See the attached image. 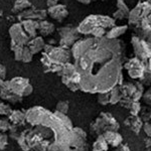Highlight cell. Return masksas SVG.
<instances>
[{
    "label": "cell",
    "mask_w": 151,
    "mask_h": 151,
    "mask_svg": "<svg viewBox=\"0 0 151 151\" xmlns=\"http://www.w3.org/2000/svg\"><path fill=\"white\" fill-rule=\"evenodd\" d=\"M124 45L120 40L85 37L76 41L72 52L80 74V89L88 93H107L122 85Z\"/></svg>",
    "instance_id": "6da1fadb"
},
{
    "label": "cell",
    "mask_w": 151,
    "mask_h": 151,
    "mask_svg": "<svg viewBox=\"0 0 151 151\" xmlns=\"http://www.w3.org/2000/svg\"><path fill=\"white\" fill-rule=\"evenodd\" d=\"M116 20L113 17L106 15H90L88 16L79 24L77 27V30L79 33L84 35H90L91 32L97 27H103L107 30H109L113 26H115Z\"/></svg>",
    "instance_id": "7a4b0ae2"
},
{
    "label": "cell",
    "mask_w": 151,
    "mask_h": 151,
    "mask_svg": "<svg viewBox=\"0 0 151 151\" xmlns=\"http://www.w3.org/2000/svg\"><path fill=\"white\" fill-rule=\"evenodd\" d=\"M151 13V2H138L137 5L131 9L128 15V24L135 26L141 19L146 18Z\"/></svg>",
    "instance_id": "3957f363"
},
{
    "label": "cell",
    "mask_w": 151,
    "mask_h": 151,
    "mask_svg": "<svg viewBox=\"0 0 151 151\" xmlns=\"http://www.w3.org/2000/svg\"><path fill=\"white\" fill-rule=\"evenodd\" d=\"M131 45L133 47L136 58H138L143 62L147 60L148 58H151V45L148 42H146V40H141L138 36L133 35L131 37Z\"/></svg>",
    "instance_id": "277c9868"
},
{
    "label": "cell",
    "mask_w": 151,
    "mask_h": 151,
    "mask_svg": "<svg viewBox=\"0 0 151 151\" xmlns=\"http://www.w3.org/2000/svg\"><path fill=\"white\" fill-rule=\"evenodd\" d=\"M124 68L127 70L128 75L130 76L132 79H135V80H139L140 78H142V76L144 75V73L146 72L145 62L139 60V58L136 57L128 60L127 62L124 64Z\"/></svg>",
    "instance_id": "5b68a950"
},
{
    "label": "cell",
    "mask_w": 151,
    "mask_h": 151,
    "mask_svg": "<svg viewBox=\"0 0 151 151\" xmlns=\"http://www.w3.org/2000/svg\"><path fill=\"white\" fill-rule=\"evenodd\" d=\"M60 45L63 47H73L75 45L76 41L80 40L79 35L77 28L70 27V26H67V27L60 28Z\"/></svg>",
    "instance_id": "8992f818"
},
{
    "label": "cell",
    "mask_w": 151,
    "mask_h": 151,
    "mask_svg": "<svg viewBox=\"0 0 151 151\" xmlns=\"http://www.w3.org/2000/svg\"><path fill=\"white\" fill-rule=\"evenodd\" d=\"M9 33L12 37V42H16L18 47L25 45L29 40L28 35L25 33L24 29L22 28V25H20V24H14L9 30Z\"/></svg>",
    "instance_id": "52a82bcc"
},
{
    "label": "cell",
    "mask_w": 151,
    "mask_h": 151,
    "mask_svg": "<svg viewBox=\"0 0 151 151\" xmlns=\"http://www.w3.org/2000/svg\"><path fill=\"white\" fill-rule=\"evenodd\" d=\"M133 28H134V31H135V35L144 40L151 32V24L149 23V21L147 20V17L141 19Z\"/></svg>",
    "instance_id": "ba28073f"
},
{
    "label": "cell",
    "mask_w": 151,
    "mask_h": 151,
    "mask_svg": "<svg viewBox=\"0 0 151 151\" xmlns=\"http://www.w3.org/2000/svg\"><path fill=\"white\" fill-rule=\"evenodd\" d=\"M48 14L52 16V18L57 19L58 21H62L68 16V10L65 6L62 5V4H57L55 6L50 7L48 9Z\"/></svg>",
    "instance_id": "9c48e42d"
},
{
    "label": "cell",
    "mask_w": 151,
    "mask_h": 151,
    "mask_svg": "<svg viewBox=\"0 0 151 151\" xmlns=\"http://www.w3.org/2000/svg\"><path fill=\"white\" fill-rule=\"evenodd\" d=\"M143 123L144 122H143L142 119H141L139 116L131 115L129 118H127L125 120V125H127L128 127H130L131 130L136 134H139L141 129H142Z\"/></svg>",
    "instance_id": "30bf717a"
},
{
    "label": "cell",
    "mask_w": 151,
    "mask_h": 151,
    "mask_svg": "<svg viewBox=\"0 0 151 151\" xmlns=\"http://www.w3.org/2000/svg\"><path fill=\"white\" fill-rule=\"evenodd\" d=\"M127 30H128V25H119V26L115 25L107 31L105 36L107 38H110V40H118V37L123 35Z\"/></svg>",
    "instance_id": "8fae6325"
},
{
    "label": "cell",
    "mask_w": 151,
    "mask_h": 151,
    "mask_svg": "<svg viewBox=\"0 0 151 151\" xmlns=\"http://www.w3.org/2000/svg\"><path fill=\"white\" fill-rule=\"evenodd\" d=\"M104 138L106 142L112 146H119L122 142V136L116 131H107L104 134Z\"/></svg>",
    "instance_id": "7c38bea8"
},
{
    "label": "cell",
    "mask_w": 151,
    "mask_h": 151,
    "mask_svg": "<svg viewBox=\"0 0 151 151\" xmlns=\"http://www.w3.org/2000/svg\"><path fill=\"white\" fill-rule=\"evenodd\" d=\"M38 25H40V23L32 20H25L22 22V28L24 29V31L31 36L35 35V29L38 28Z\"/></svg>",
    "instance_id": "4fadbf2b"
},
{
    "label": "cell",
    "mask_w": 151,
    "mask_h": 151,
    "mask_svg": "<svg viewBox=\"0 0 151 151\" xmlns=\"http://www.w3.org/2000/svg\"><path fill=\"white\" fill-rule=\"evenodd\" d=\"M121 99H122V93L120 91V87L116 86L110 91V103L116 104L120 102Z\"/></svg>",
    "instance_id": "5bb4252c"
},
{
    "label": "cell",
    "mask_w": 151,
    "mask_h": 151,
    "mask_svg": "<svg viewBox=\"0 0 151 151\" xmlns=\"http://www.w3.org/2000/svg\"><path fill=\"white\" fill-rule=\"evenodd\" d=\"M38 29H40L41 35H50V33L53 32L55 26H53L52 23H50V22H47V21H42V22H40V25H38Z\"/></svg>",
    "instance_id": "9a60e30c"
},
{
    "label": "cell",
    "mask_w": 151,
    "mask_h": 151,
    "mask_svg": "<svg viewBox=\"0 0 151 151\" xmlns=\"http://www.w3.org/2000/svg\"><path fill=\"white\" fill-rule=\"evenodd\" d=\"M93 149L94 151H106L108 149V143L106 142L104 136H100L98 139H97V141L94 144Z\"/></svg>",
    "instance_id": "2e32d148"
},
{
    "label": "cell",
    "mask_w": 151,
    "mask_h": 151,
    "mask_svg": "<svg viewBox=\"0 0 151 151\" xmlns=\"http://www.w3.org/2000/svg\"><path fill=\"white\" fill-rule=\"evenodd\" d=\"M42 47H43V40L41 37H35V40L31 41V45H30L31 52H38Z\"/></svg>",
    "instance_id": "e0dca14e"
},
{
    "label": "cell",
    "mask_w": 151,
    "mask_h": 151,
    "mask_svg": "<svg viewBox=\"0 0 151 151\" xmlns=\"http://www.w3.org/2000/svg\"><path fill=\"white\" fill-rule=\"evenodd\" d=\"M30 2H28L27 0H17L14 4V8L13 11H19V10H23V9L30 7Z\"/></svg>",
    "instance_id": "ac0fdd59"
},
{
    "label": "cell",
    "mask_w": 151,
    "mask_h": 151,
    "mask_svg": "<svg viewBox=\"0 0 151 151\" xmlns=\"http://www.w3.org/2000/svg\"><path fill=\"white\" fill-rule=\"evenodd\" d=\"M129 110H130V113L132 116H138V114L142 110L140 102H133V103L131 104V106L129 107Z\"/></svg>",
    "instance_id": "d6986e66"
},
{
    "label": "cell",
    "mask_w": 151,
    "mask_h": 151,
    "mask_svg": "<svg viewBox=\"0 0 151 151\" xmlns=\"http://www.w3.org/2000/svg\"><path fill=\"white\" fill-rule=\"evenodd\" d=\"M116 7L118 10L122 11L123 13H125L126 15H129V12H130V9H129L128 5L126 4V2L124 0H117L116 2Z\"/></svg>",
    "instance_id": "ffe728a7"
},
{
    "label": "cell",
    "mask_w": 151,
    "mask_h": 151,
    "mask_svg": "<svg viewBox=\"0 0 151 151\" xmlns=\"http://www.w3.org/2000/svg\"><path fill=\"white\" fill-rule=\"evenodd\" d=\"M139 82L143 85V86L149 87L151 85V75H150V73L149 72H145L144 75L142 76V78H140V79H139Z\"/></svg>",
    "instance_id": "44dd1931"
},
{
    "label": "cell",
    "mask_w": 151,
    "mask_h": 151,
    "mask_svg": "<svg viewBox=\"0 0 151 151\" xmlns=\"http://www.w3.org/2000/svg\"><path fill=\"white\" fill-rule=\"evenodd\" d=\"M98 101H99V103L102 105H106V104L110 103V92L99 94Z\"/></svg>",
    "instance_id": "7402d4cb"
},
{
    "label": "cell",
    "mask_w": 151,
    "mask_h": 151,
    "mask_svg": "<svg viewBox=\"0 0 151 151\" xmlns=\"http://www.w3.org/2000/svg\"><path fill=\"white\" fill-rule=\"evenodd\" d=\"M142 99H143V102H144V103L148 104V105L151 104V85L149 86V89L143 94Z\"/></svg>",
    "instance_id": "603a6c76"
},
{
    "label": "cell",
    "mask_w": 151,
    "mask_h": 151,
    "mask_svg": "<svg viewBox=\"0 0 151 151\" xmlns=\"http://www.w3.org/2000/svg\"><path fill=\"white\" fill-rule=\"evenodd\" d=\"M142 129L144 131V133L147 135V137L151 138V124L149 122H144L143 123Z\"/></svg>",
    "instance_id": "cb8c5ba5"
},
{
    "label": "cell",
    "mask_w": 151,
    "mask_h": 151,
    "mask_svg": "<svg viewBox=\"0 0 151 151\" xmlns=\"http://www.w3.org/2000/svg\"><path fill=\"white\" fill-rule=\"evenodd\" d=\"M145 69L146 72L151 70V58H148L147 60H145Z\"/></svg>",
    "instance_id": "d4e9b609"
},
{
    "label": "cell",
    "mask_w": 151,
    "mask_h": 151,
    "mask_svg": "<svg viewBox=\"0 0 151 151\" xmlns=\"http://www.w3.org/2000/svg\"><path fill=\"white\" fill-rule=\"evenodd\" d=\"M58 0H47V3L48 7H52V6H55L58 4Z\"/></svg>",
    "instance_id": "484cf974"
},
{
    "label": "cell",
    "mask_w": 151,
    "mask_h": 151,
    "mask_svg": "<svg viewBox=\"0 0 151 151\" xmlns=\"http://www.w3.org/2000/svg\"><path fill=\"white\" fill-rule=\"evenodd\" d=\"M115 151H130V149L128 148L127 145H121L120 147H119L118 149L115 150Z\"/></svg>",
    "instance_id": "4316f807"
},
{
    "label": "cell",
    "mask_w": 151,
    "mask_h": 151,
    "mask_svg": "<svg viewBox=\"0 0 151 151\" xmlns=\"http://www.w3.org/2000/svg\"><path fill=\"white\" fill-rule=\"evenodd\" d=\"M144 143H145L146 147H151V138H149V137L145 138V139H144Z\"/></svg>",
    "instance_id": "83f0119b"
},
{
    "label": "cell",
    "mask_w": 151,
    "mask_h": 151,
    "mask_svg": "<svg viewBox=\"0 0 151 151\" xmlns=\"http://www.w3.org/2000/svg\"><path fill=\"white\" fill-rule=\"evenodd\" d=\"M77 1H79L80 3H82V4H85V5H88V4L91 3L93 0H77Z\"/></svg>",
    "instance_id": "f1b7e54d"
},
{
    "label": "cell",
    "mask_w": 151,
    "mask_h": 151,
    "mask_svg": "<svg viewBox=\"0 0 151 151\" xmlns=\"http://www.w3.org/2000/svg\"><path fill=\"white\" fill-rule=\"evenodd\" d=\"M146 42H148V43H149V45H151V32H150V35H148L147 36V37H146Z\"/></svg>",
    "instance_id": "f546056e"
},
{
    "label": "cell",
    "mask_w": 151,
    "mask_h": 151,
    "mask_svg": "<svg viewBox=\"0 0 151 151\" xmlns=\"http://www.w3.org/2000/svg\"><path fill=\"white\" fill-rule=\"evenodd\" d=\"M147 20H148V21H149V23L151 24V13L149 14V15H148V16H147Z\"/></svg>",
    "instance_id": "4dcf8cb0"
},
{
    "label": "cell",
    "mask_w": 151,
    "mask_h": 151,
    "mask_svg": "<svg viewBox=\"0 0 151 151\" xmlns=\"http://www.w3.org/2000/svg\"><path fill=\"white\" fill-rule=\"evenodd\" d=\"M140 2H151V0H138Z\"/></svg>",
    "instance_id": "1f68e13d"
},
{
    "label": "cell",
    "mask_w": 151,
    "mask_h": 151,
    "mask_svg": "<svg viewBox=\"0 0 151 151\" xmlns=\"http://www.w3.org/2000/svg\"><path fill=\"white\" fill-rule=\"evenodd\" d=\"M100 1H106V0H100Z\"/></svg>",
    "instance_id": "d6a6232c"
},
{
    "label": "cell",
    "mask_w": 151,
    "mask_h": 151,
    "mask_svg": "<svg viewBox=\"0 0 151 151\" xmlns=\"http://www.w3.org/2000/svg\"><path fill=\"white\" fill-rule=\"evenodd\" d=\"M150 116H151V109H150Z\"/></svg>",
    "instance_id": "836d02e7"
},
{
    "label": "cell",
    "mask_w": 151,
    "mask_h": 151,
    "mask_svg": "<svg viewBox=\"0 0 151 151\" xmlns=\"http://www.w3.org/2000/svg\"><path fill=\"white\" fill-rule=\"evenodd\" d=\"M149 73H150V75H151V70H149Z\"/></svg>",
    "instance_id": "e575fe53"
},
{
    "label": "cell",
    "mask_w": 151,
    "mask_h": 151,
    "mask_svg": "<svg viewBox=\"0 0 151 151\" xmlns=\"http://www.w3.org/2000/svg\"><path fill=\"white\" fill-rule=\"evenodd\" d=\"M150 119H151V116H150Z\"/></svg>",
    "instance_id": "d590c367"
}]
</instances>
